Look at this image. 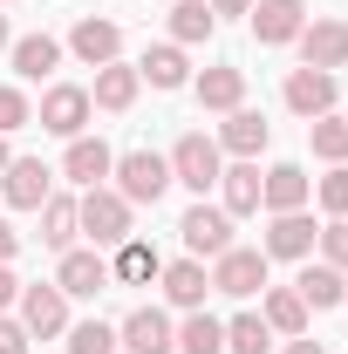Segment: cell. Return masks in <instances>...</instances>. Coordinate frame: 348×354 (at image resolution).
<instances>
[{
    "label": "cell",
    "instance_id": "cell-1",
    "mask_svg": "<svg viewBox=\"0 0 348 354\" xmlns=\"http://www.w3.org/2000/svg\"><path fill=\"white\" fill-rule=\"evenodd\" d=\"M110 177H116L110 191H116L123 205H157V198L171 191V157H157V150H123Z\"/></svg>",
    "mask_w": 348,
    "mask_h": 354
},
{
    "label": "cell",
    "instance_id": "cell-2",
    "mask_svg": "<svg viewBox=\"0 0 348 354\" xmlns=\"http://www.w3.org/2000/svg\"><path fill=\"white\" fill-rule=\"evenodd\" d=\"M218 171H225V150H218L205 130H184V136L171 143V184H184V191H198V198H205V191L218 184Z\"/></svg>",
    "mask_w": 348,
    "mask_h": 354
},
{
    "label": "cell",
    "instance_id": "cell-3",
    "mask_svg": "<svg viewBox=\"0 0 348 354\" xmlns=\"http://www.w3.org/2000/svg\"><path fill=\"white\" fill-rule=\"evenodd\" d=\"M76 218H82V232L96 239V245H123V239H137V232H130L137 205H123L110 184H96V191H82V198H76Z\"/></svg>",
    "mask_w": 348,
    "mask_h": 354
},
{
    "label": "cell",
    "instance_id": "cell-4",
    "mask_svg": "<svg viewBox=\"0 0 348 354\" xmlns=\"http://www.w3.org/2000/svg\"><path fill=\"white\" fill-rule=\"evenodd\" d=\"M177 239H184V252L191 259H218V252H232V218H225V205H191L184 218H177Z\"/></svg>",
    "mask_w": 348,
    "mask_h": 354
},
{
    "label": "cell",
    "instance_id": "cell-5",
    "mask_svg": "<svg viewBox=\"0 0 348 354\" xmlns=\"http://www.w3.org/2000/svg\"><path fill=\"white\" fill-rule=\"evenodd\" d=\"M21 327H28V341H55V334H69V293L48 279V286H21Z\"/></svg>",
    "mask_w": 348,
    "mask_h": 354
},
{
    "label": "cell",
    "instance_id": "cell-6",
    "mask_svg": "<svg viewBox=\"0 0 348 354\" xmlns=\"http://www.w3.org/2000/svg\"><path fill=\"white\" fill-rule=\"evenodd\" d=\"M266 286V252L260 245H232L212 259V293H232V300H253Z\"/></svg>",
    "mask_w": 348,
    "mask_h": 354
},
{
    "label": "cell",
    "instance_id": "cell-7",
    "mask_svg": "<svg viewBox=\"0 0 348 354\" xmlns=\"http://www.w3.org/2000/svg\"><path fill=\"white\" fill-rule=\"evenodd\" d=\"M0 198H7L14 212H42L48 198H55V171H48L42 157H14V164L0 171Z\"/></svg>",
    "mask_w": 348,
    "mask_h": 354
},
{
    "label": "cell",
    "instance_id": "cell-8",
    "mask_svg": "<svg viewBox=\"0 0 348 354\" xmlns=\"http://www.w3.org/2000/svg\"><path fill=\"white\" fill-rule=\"evenodd\" d=\"M116 348L123 354H177V327L164 307H137L123 327H116Z\"/></svg>",
    "mask_w": 348,
    "mask_h": 354
},
{
    "label": "cell",
    "instance_id": "cell-9",
    "mask_svg": "<svg viewBox=\"0 0 348 354\" xmlns=\"http://www.w3.org/2000/svg\"><path fill=\"white\" fill-rule=\"evenodd\" d=\"M55 286H62L69 300H96V293H110L116 279H110V259H103L96 245H89V252H76V245H69V252H62V266H55Z\"/></svg>",
    "mask_w": 348,
    "mask_h": 354
},
{
    "label": "cell",
    "instance_id": "cell-10",
    "mask_svg": "<svg viewBox=\"0 0 348 354\" xmlns=\"http://www.w3.org/2000/svg\"><path fill=\"white\" fill-rule=\"evenodd\" d=\"M69 55H76L82 68H110V62L123 55V28H116V21H96V14H82V21L69 28Z\"/></svg>",
    "mask_w": 348,
    "mask_h": 354
},
{
    "label": "cell",
    "instance_id": "cell-11",
    "mask_svg": "<svg viewBox=\"0 0 348 354\" xmlns=\"http://www.w3.org/2000/svg\"><path fill=\"white\" fill-rule=\"evenodd\" d=\"M212 143L225 150V157H260L266 143H273V123H266L260 109H246V102H239V109H225V123H218Z\"/></svg>",
    "mask_w": 348,
    "mask_h": 354
},
{
    "label": "cell",
    "instance_id": "cell-12",
    "mask_svg": "<svg viewBox=\"0 0 348 354\" xmlns=\"http://www.w3.org/2000/svg\"><path fill=\"white\" fill-rule=\"evenodd\" d=\"M280 95H287V109H294V116H307V123H314V116H328V109H335V95H342V82H335L328 68H294Z\"/></svg>",
    "mask_w": 348,
    "mask_h": 354
},
{
    "label": "cell",
    "instance_id": "cell-13",
    "mask_svg": "<svg viewBox=\"0 0 348 354\" xmlns=\"http://www.w3.org/2000/svg\"><path fill=\"white\" fill-rule=\"evenodd\" d=\"M307 28V0H253V35L260 48H287Z\"/></svg>",
    "mask_w": 348,
    "mask_h": 354
},
{
    "label": "cell",
    "instance_id": "cell-14",
    "mask_svg": "<svg viewBox=\"0 0 348 354\" xmlns=\"http://www.w3.org/2000/svg\"><path fill=\"white\" fill-rule=\"evenodd\" d=\"M42 130H48V136H82V130H89V88L55 82V88L42 95Z\"/></svg>",
    "mask_w": 348,
    "mask_h": 354
},
{
    "label": "cell",
    "instance_id": "cell-15",
    "mask_svg": "<svg viewBox=\"0 0 348 354\" xmlns=\"http://www.w3.org/2000/svg\"><path fill=\"white\" fill-rule=\"evenodd\" d=\"M301 68H348V21H307L301 28Z\"/></svg>",
    "mask_w": 348,
    "mask_h": 354
},
{
    "label": "cell",
    "instance_id": "cell-16",
    "mask_svg": "<svg viewBox=\"0 0 348 354\" xmlns=\"http://www.w3.org/2000/svg\"><path fill=\"white\" fill-rule=\"evenodd\" d=\"M110 171H116V150H110L103 136H69V157H62V177H69V184L96 191Z\"/></svg>",
    "mask_w": 348,
    "mask_h": 354
},
{
    "label": "cell",
    "instance_id": "cell-17",
    "mask_svg": "<svg viewBox=\"0 0 348 354\" xmlns=\"http://www.w3.org/2000/svg\"><path fill=\"white\" fill-rule=\"evenodd\" d=\"M314 239H321V232H314L307 212H273L260 252H266V259H307V252H314Z\"/></svg>",
    "mask_w": 348,
    "mask_h": 354
},
{
    "label": "cell",
    "instance_id": "cell-18",
    "mask_svg": "<svg viewBox=\"0 0 348 354\" xmlns=\"http://www.w3.org/2000/svg\"><path fill=\"white\" fill-rule=\"evenodd\" d=\"M157 279H164V300H171L177 313H198V307H205V293H212V272H205V259H171Z\"/></svg>",
    "mask_w": 348,
    "mask_h": 354
},
{
    "label": "cell",
    "instance_id": "cell-19",
    "mask_svg": "<svg viewBox=\"0 0 348 354\" xmlns=\"http://www.w3.org/2000/svg\"><path fill=\"white\" fill-rule=\"evenodd\" d=\"M307 198H314V177L301 164H273L260 177V205L266 212H307Z\"/></svg>",
    "mask_w": 348,
    "mask_h": 354
},
{
    "label": "cell",
    "instance_id": "cell-20",
    "mask_svg": "<svg viewBox=\"0 0 348 354\" xmlns=\"http://www.w3.org/2000/svg\"><path fill=\"white\" fill-rule=\"evenodd\" d=\"M218 191H225V218H253L260 212V157H232L218 171Z\"/></svg>",
    "mask_w": 348,
    "mask_h": 354
},
{
    "label": "cell",
    "instance_id": "cell-21",
    "mask_svg": "<svg viewBox=\"0 0 348 354\" xmlns=\"http://www.w3.org/2000/svg\"><path fill=\"white\" fill-rule=\"evenodd\" d=\"M137 88H143L137 62H110V68H96V88H89V109H110V116H123V109L137 102Z\"/></svg>",
    "mask_w": 348,
    "mask_h": 354
},
{
    "label": "cell",
    "instance_id": "cell-22",
    "mask_svg": "<svg viewBox=\"0 0 348 354\" xmlns=\"http://www.w3.org/2000/svg\"><path fill=\"white\" fill-rule=\"evenodd\" d=\"M198 109H212V116H225V109H239L246 102V68H232V62H218V68H205L198 75Z\"/></svg>",
    "mask_w": 348,
    "mask_h": 354
},
{
    "label": "cell",
    "instance_id": "cell-23",
    "mask_svg": "<svg viewBox=\"0 0 348 354\" xmlns=\"http://www.w3.org/2000/svg\"><path fill=\"white\" fill-rule=\"evenodd\" d=\"M7 55H14V75H21V82H48V75L62 68V41H55V35H21Z\"/></svg>",
    "mask_w": 348,
    "mask_h": 354
},
{
    "label": "cell",
    "instance_id": "cell-24",
    "mask_svg": "<svg viewBox=\"0 0 348 354\" xmlns=\"http://www.w3.org/2000/svg\"><path fill=\"white\" fill-rule=\"evenodd\" d=\"M294 293L307 300V313H328V307H342V293H348V272H335L328 259H321V266H301Z\"/></svg>",
    "mask_w": 348,
    "mask_h": 354
},
{
    "label": "cell",
    "instance_id": "cell-25",
    "mask_svg": "<svg viewBox=\"0 0 348 354\" xmlns=\"http://www.w3.org/2000/svg\"><path fill=\"white\" fill-rule=\"evenodd\" d=\"M137 75H143L150 88H184V82H191V62H184V48H177V41H157V48H143Z\"/></svg>",
    "mask_w": 348,
    "mask_h": 354
},
{
    "label": "cell",
    "instance_id": "cell-26",
    "mask_svg": "<svg viewBox=\"0 0 348 354\" xmlns=\"http://www.w3.org/2000/svg\"><path fill=\"white\" fill-rule=\"evenodd\" d=\"M157 272H164V259H157V245H143V239H123L116 259H110V279H116V286H150Z\"/></svg>",
    "mask_w": 348,
    "mask_h": 354
},
{
    "label": "cell",
    "instance_id": "cell-27",
    "mask_svg": "<svg viewBox=\"0 0 348 354\" xmlns=\"http://www.w3.org/2000/svg\"><path fill=\"white\" fill-rule=\"evenodd\" d=\"M212 35H218V14L205 0H177L171 7V41L177 48H198V41H212Z\"/></svg>",
    "mask_w": 348,
    "mask_h": 354
},
{
    "label": "cell",
    "instance_id": "cell-28",
    "mask_svg": "<svg viewBox=\"0 0 348 354\" xmlns=\"http://www.w3.org/2000/svg\"><path fill=\"white\" fill-rule=\"evenodd\" d=\"M260 320L273 327V334H287V341H294V334H307V300L294 293V286H273V293H266V307H260Z\"/></svg>",
    "mask_w": 348,
    "mask_h": 354
},
{
    "label": "cell",
    "instance_id": "cell-29",
    "mask_svg": "<svg viewBox=\"0 0 348 354\" xmlns=\"http://www.w3.org/2000/svg\"><path fill=\"white\" fill-rule=\"evenodd\" d=\"M76 232H82V218H76V198H48L42 205V245H55V252H69L76 245Z\"/></svg>",
    "mask_w": 348,
    "mask_h": 354
},
{
    "label": "cell",
    "instance_id": "cell-30",
    "mask_svg": "<svg viewBox=\"0 0 348 354\" xmlns=\"http://www.w3.org/2000/svg\"><path fill=\"white\" fill-rule=\"evenodd\" d=\"M177 354H225V320L212 313H184V327H177Z\"/></svg>",
    "mask_w": 348,
    "mask_h": 354
},
{
    "label": "cell",
    "instance_id": "cell-31",
    "mask_svg": "<svg viewBox=\"0 0 348 354\" xmlns=\"http://www.w3.org/2000/svg\"><path fill=\"white\" fill-rule=\"evenodd\" d=\"M266 348H273V327L260 313H232L225 320V354H266Z\"/></svg>",
    "mask_w": 348,
    "mask_h": 354
},
{
    "label": "cell",
    "instance_id": "cell-32",
    "mask_svg": "<svg viewBox=\"0 0 348 354\" xmlns=\"http://www.w3.org/2000/svg\"><path fill=\"white\" fill-rule=\"evenodd\" d=\"M307 136H314V157H328V164H348V116H314L307 123Z\"/></svg>",
    "mask_w": 348,
    "mask_h": 354
},
{
    "label": "cell",
    "instance_id": "cell-33",
    "mask_svg": "<svg viewBox=\"0 0 348 354\" xmlns=\"http://www.w3.org/2000/svg\"><path fill=\"white\" fill-rule=\"evenodd\" d=\"M69 354H116V327L110 320H76L69 327Z\"/></svg>",
    "mask_w": 348,
    "mask_h": 354
},
{
    "label": "cell",
    "instance_id": "cell-34",
    "mask_svg": "<svg viewBox=\"0 0 348 354\" xmlns=\"http://www.w3.org/2000/svg\"><path fill=\"white\" fill-rule=\"evenodd\" d=\"M314 198H321V212L328 218H348V164H335V171L314 184Z\"/></svg>",
    "mask_w": 348,
    "mask_h": 354
},
{
    "label": "cell",
    "instance_id": "cell-35",
    "mask_svg": "<svg viewBox=\"0 0 348 354\" xmlns=\"http://www.w3.org/2000/svg\"><path fill=\"white\" fill-rule=\"evenodd\" d=\"M35 123V109H28V95L14 82H0V136H14V130H28Z\"/></svg>",
    "mask_w": 348,
    "mask_h": 354
},
{
    "label": "cell",
    "instance_id": "cell-36",
    "mask_svg": "<svg viewBox=\"0 0 348 354\" xmlns=\"http://www.w3.org/2000/svg\"><path fill=\"white\" fill-rule=\"evenodd\" d=\"M321 259L335 266V272H348V218L321 225Z\"/></svg>",
    "mask_w": 348,
    "mask_h": 354
},
{
    "label": "cell",
    "instance_id": "cell-37",
    "mask_svg": "<svg viewBox=\"0 0 348 354\" xmlns=\"http://www.w3.org/2000/svg\"><path fill=\"white\" fill-rule=\"evenodd\" d=\"M0 354H28V327L0 313Z\"/></svg>",
    "mask_w": 348,
    "mask_h": 354
},
{
    "label": "cell",
    "instance_id": "cell-38",
    "mask_svg": "<svg viewBox=\"0 0 348 354\" xmlns=\"http://www.w3.org/2000/svg\"><path fill=\"white\" fill-rule=\"evenodd\" d=\"M14 300H21V279H14V272H7V266H0V313L14 307Z\"/></svg>",
    "mask_w": 348,
    "mask_h": 354
},
{
    "label": "cell",
    "instance_id": "cell-39",
    "mask_svg": "<svg viewBox=\"0 0 348 354\" xmlns=\"http://www.w3.org/2000/svg\"><path fill=\"white\" fill-rule=\"evenodd\" d=\"M14 252H21V232H14V225H7V218H0V266H7V259H14Z\"/></svg>",
    "mask_w": 348,
    "mask_h": 354
},
{
    "label": "cell",
    "instance_id": "cell-40",
    "mask_svg": "<svg viewBox=\"0 0 348 354\" xmlns=\"http://www.w3.org/2000/svg\"><path fill=\"white\" fill-rule=\"evenodd\" d=\"M280 354H328V348H321L314 334H294V341H287V348H280Z\"/></svg>",
    "mask_w": 348,
    "mask_h": 354
},
{
    "label": "cell",
    "instance_id": "cell-41",
    "mask_svg": "<svg viewBox=\"0 0 348 354\" xmlns=\"http://www.w3.org/2000/svg\"><path fill=\"white\" fill-rule=\"evenodd\" d=\"M212 14H253V0H205Z\"/></svg>",
    "mask_w": 348,
    "mask_h": 354
},
{
    "label": "cell",
    "instance_id": "cell-42",
    "mask_svg": "<svg viewBox=\"0 0 348 354\" xmlns=\"http://www.w3.org/2000/svg\"><path fill=\"white\" fill-rule=\"evenodd\" d=\"M0 48H14V28H7V14H0Z\"/></svg>",
    "mask_w": 348,
    "mask_h": 354
},
{
    "label": "cell",
    "instance_id": "cell-43",
    "mask_svg": "<svg viewBox=\"0 0 348 354\" xmlns=\"http://www.w3.org/2000/svg\"><path fill=\"white\" fill-rule=\"evenodd\" d=\"M7 164H14V150H7V136H0V171H7Z\"/></svg>",
    "mask_w": 348,
    "mask_h": 354
},
{
    "label": "cell",
    "instance_id": "cell-44",
    "mask_svg": "<svg viewBox=\"0 0 348 354\" xmlns=\"http://www.w3.org/2000/svg\"><path fill=\"white\" fill-rule=\"evenodd\" d=\"M342 307H348V293H342Z\"/></svg>",
    "mask_w": 348,
    "mask_h": 354
}]
</instances>
